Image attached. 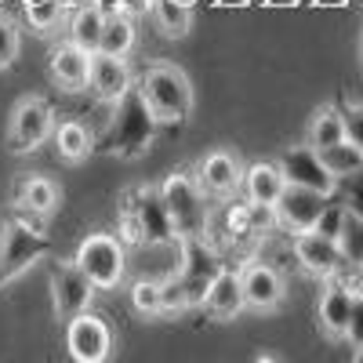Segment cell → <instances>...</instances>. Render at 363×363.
<instances>
[{
  "mask_svg": "<svg viewBox=\"0 0 363 363\" xmlns=\"http://www.w3.org/2000/svg\"><path fill=\"white\" fill-rule=\"evenodd\" d=\"M48 251H51V240L37 225H29L26 218H8L0 225V287L18 280Z\"/></svg>",
  "mask_w": 363,
  "mask_h": 363,
  "instance_id": "277c9868",
  "label": "cell"
},
{
  "mask_svg": "<svg viewBox=\"0 0 363 363\" xmlns=\"http://www.w3.org/2000/svg\"><path fill=\"white\" fill-rule=\"evenodd\" d=\"M102 26H106V11L87 0V4H77L73 18H69V40L84 51H99V40H102Z\"/></svg>",
  "mask_w": 363,
  "mask_h": 363,
  "instance_id": "7402d4cb",
  "label": "cell"
},
{
  "mask_svg": "<svg viewBox=\"0 0 363 363\" xmlns=\"http://www.w3.org/2000/svg\"><path fill=\"white\" fill-rule=\"evenodd\" d=\"M131 306L138 316H160L164 313V280H138L131 287Z\"/></svg>",
  "mask_w": 363,
  "mask_h": 363,
  "instance_id": "f546056e",
  "label": "cell"
},
{
  "mask_svg": "<svg viewBox=\"0 0 363 363\" xmlns=\"http://www.w3.org/2000/svg\"><path fill=\"white\" fill-rule=\"evenodd\" d=\"M294 262L306 269L309 277H320V280H327V277H335V272L349 269L345 258H342V251H338V244L330 236H320L316 229L294 233Z\"/></svg>",
  "mask_w": 363,
  "mask_h": 363,
  "instance_id": "4fadbf2b",
  "label": "cell"
},
{
  "mask_svg": "<svg viewBox=\"0 0 363 363\" xmlns=\"http://www.w3.org/2000/svg\"><path fill=\"white\" fill-rule=\"evenodd\" d=\"M342 120H345V138L356 142L363 149V106H349L342 109Z\"/></svg>",
  "mask_w": 363,
  "mask_h": 363,
  "instance_id": "d590c367",
  "label": "cell"
},
{
  "mask_svg": "<svg viewBox=\"0 0 363 363\" xmlns=\"http://www.w3.org/2000/svg\"><path fill=\"white\" fill-rule=\"evenodd\" d=\"M87 87L95 91L102 102H116L128 87H135V77L128 69V58H116V55H106V51H91Z\"/></svg>",
  "mask_w": 363,
  "mask_h": 363,
  "instance_id": "9a60e30c",
  "label": "cell"
},
{
  "mask_svg": "<svg viewBox=\"0 0 363 363\" xmlns=\"http://www.w3.org/2000/svg\"><path fill=\"white\" fill-rule=\"evenodd\" d=\"M356 272H359V291H363V265H359V269H356Z\"/></svg>",
  "mask_w": 363,
  "mask_h": 363,
  "instance_id": "f35d334b",
  "label": "cell"
},
{
  "mask_svg": "<svg viewBox=\"0 0 363 363\" xmlns=\"http://www.w3.org/2000/svg\"><path fill=\"white\" fill-rule=\"evenodd\" d=\"M352 294H356V291H349L345 284H330V287L323 291L316 316H320V327L327 330L330 338H345V323H349V309H352Z\"/></svg>",
  "mask_w": 363,
  "mask_h": 363,
  "instance_id": "ffe728a7",
  "label": "cell"
},
{
  "mask_svg": "<svg viewBox=\"0 0 363 363\" xmlns=\"http://www.w3.org/2000/svg\"><path fill=\"white\" fill-rule=\"evenodd\" d=\"M160 200L167 207V215L174 222V233L186 236H203L207 229V203L196 174H171L160 186Z\"/></svg>",
  "mask_w": 363,
  "mask_h": 363,
  "instance_id": "5b68a950",
  "label": "cell"
},
{
  "mask_svg": "<svg viewBox=\"0 0 363 363\" xmlns=\"http://www.w3.org/2000/svg\"><path fill=\"white\" fill-rule=\"evenodd\" d=\"M327 193L306 189V186H284V193L272 203V215H277V225L287 233H309L320 218V211L327 207Z\"/></svg>",
  "mask_w": 363,
  "mask_h": 363,
  "instance_id": "8fae6325",
  "label": "cell"
},
{
  "mask_svg": "<svg viewBox=\"0 0 363 363\" xmlns=\"http://www.w3.org/2000/svg\"><path fill=\"white\" fill-rule=\"evenodd\" d=\"M182 309H189L186 306V291H182L178 277L171 272V277H164V313H182Z\"/></svg>",
  "mask_w": 363,
  "mask_h": 363,
  "instance_id": "e575fe53",
  "label": "cell"
},
{
  "mask_svg": "<svg viewBox=\"0 0 363 363\" xmlns=\"http://www.w3.org/2000/svg\"><path fill=\"white\" fill-rule=\"evenodd\" d=\"M345 342L352 349L363 345V291L352 294V309H349V323H345Z\"/></svg>",
  "mask_w": 363,
  "mask_h": 363,
  "instance_id": "d6a6232c",
  "label": "cell"
},
{
  "mask_svg": "<svg viewBox=\"0 0 363 363\" xmlns=\"http://www.w3.org/2000/svg\"><path fill=\"white\" fill-rule=\"evenodd\" d=\"M160 120L153 116V109L145 106L142 91L128 87L124 95L113 102V116L99 138V149L109 157H138L149 149V142L157 138Z\"/></svg>",
  "mask_w": 363,
  "mask_h": 363,
  "instance_id": "6da1fadb",
  "label": "cell"
},
{
  "mask_svg": "<svg viewBox=\"0 0 363 363\" xmlns=\"http://www.w3.org/2000/svg\"><path fill=\"white\" fill-rule=\"evenodd\" d=\"M203 309L215 316V320H233V316H240V309H247L240 272H233V269H222L218 272L215 284H211L207 294H203Z\"/></svg>",
  "mask_w": 363,
  "mask_h": 363,
  "instance_id": "e0dca14e",
  "label": "cell"
},
{
  "mask_svg": "<svg viewBox=\"0 0 363 363\" xmlns=\"http://www.w3.org/2000/svg\"><path fill=\"white\" fill-rule=\"evenodd\" d=\"M15 200L22 211H29V215H48V211L58 207V186L51 178L37 174V178H22L18 189H15Z\"/></svg>",
  "mask_w": 363,
  "mask_h": 363,
  "instance_id": "603a6c76",
  "label": "cell"
},
{
  "mask_svg": "<svg viewBox=\"0 0 363 363\" xmlns=\"http://www.w3.org/2000/svg\"><path fill=\"white\" fill-rule=\"evenodd\" d=\"M95 284L87 280V272L77 262H58L51 269V298H55V313L58 320H69L77 313H84L95 298Z\"/></svg>",
  "mask_w": 363,
  "mask_h": 363,
  "instance_id": "30bf717a",
  "label": "cell"
},
{
  "mask_svg": "<svg viewBox=\"0 0 363 363\" xmlns=\"http://www.w3.org/2000/svg\"><path fill=\"white\" fill-rule=\"evenodd\" d=\"M149 15H153L157 29L164 37H186L189 26H193V4H186V0H153L149 4Z\"/></svg>",
  "mask_w": 363,
  "mask_h": 363,
  "instance_id": "cb8c5ba5",
  "label": "cell"
},
{
  "mask_svg": "<svg viewBox=\"0 0 363 363\" xmlns=\"http://www.w3.org/2000/svg\"><path fill=\"white\" fill-rule=\"evenodd\" d=\"M240 284H244V301L247 309H258V313H269V309H280L284 306V277L272 265L265 262H255L240 272Z\"/></svg>",
  "mask_w": 363,
  "mask_h": 363,
  "instance_id": "5bb4252c",
  "label": "cell"
},
{
  "mask_svg": "<svg viewBox=\"0 0 363 363\" xmlns=\"http://www.w3.org/2000/svg\"><path fill=\"white\" fill-rule=\"evenodd\" d=\"M95 4H99L106 15H116V11H120V0H95Z\"/></svg>",
  "mask_w": 363,
  "mask_h": 363,
  "instance_id": "74e56055",
  "label": "cell"
},
{
  "mask_svg": "<svg viewBox=\"0 0 363 363\" xmlns=\"http://www.w3.org/2000/svg\"><path fill=\"white\" fill-rule=\"evenodd\" d=\"M342 218H345V203H338L335 196H330V200H327V207L320 211V218H316V225H313V229H316L320 236H330V240H335V236H338V229H342Z\"/></svg>",
  "mask_w": 363,
  "mask_h": 363,
  "instance_id": "4dcf8cb0",
  "label": "cell"
},
{
  "mask_svg": "<svg viewBox=\"0 0 363 363\" xmlns=\"http://www.w3.org/2000/svg\"><path fill=\"white\" fill-rule=\"evenodd\" d=\"M338 193L349 200L345 207H352V211H359V215H363V171H356L349 178H338Z\"/></svg>",
  "mask_w": 363,
  "mask_h": 363,
  "instance_id": "836d02e7",
  "label": "cell"
},
{
  "mask_svg": "<svg viewBox=\"0 0 363 363\" xmlns=\"http://www.w3.org/2000/svg\"><path fill=\"white\" fill-rule=\"evenodd\" d=\"M87 280L95 284L99 291H113L120 280H124V240H116L109 233H91L84 244L77 247V258H73Z\"/></svg>",
  "mask_w": 363,
  "mask_h": 363,
  "instance_id": "8992f818",
  "label": "cell"
},
{
  "mask_svg": "<svg viewBox=\"0 0 363 363\" xmlns=\"http://www.w3.org/2000/svg\"><path fill=\"white\" fill-rule=\"evenodd\" d=\"M87 73H91V51L69 44H58L51 51V80L66 91H80L87 87Z\"/></svg>",
  "mask_w": 363,
  "mask_h": 363,
  "instance_id": "ac0fdd59",
  "label": "cell"
},
{
  "mask_svg": "<svg viewBox=\"0 0 363 363\" xmlns=\"http://www.w3.org/2000/svg\"><path fill=\"white\" fill-rule=\"evenodd\" d=\"M135 87L142 91L145 106L153 109L160 124H182L193 113V84L178 66H167V62L149 66Z\"/></svg>",
  "mask_w": 363,
  "mask_h": 363,
  "instance_id": "7a4b0ae2",
  "label": "cell"
},
{
  "mask_svg": "<svg viewBox=\"0 0 363 363\" xmlns=\"http://www.w3.org/2000/svg\"><path fill=\"white\" fill-rule=\"evenodd\" d=\"M55 131V109L48 99H22L11 113L8 128V149L11 153H33Z\"/></svg>",
  "mask_w": 363,
  "mask_h": 363,
  "instance_id": "ba28073f",
  "label": "cell"
},
{
  "mask_svg": "<svg viewBox=\"0 0 363 363\" xmlns=\"http://www.w3.org/2000/svg\"><path fill=\"white\" fill-rule=\"evenodd\" d=\"M345 138V120H342V109H316V116L309 120V131H306V145H313L316 153L327 145H335Z\"/></svg>",
  "mask_w": 363,
  "mask_h": 363,
  "instance_id": "484cf974",
  "label": "cell"
},
{
  "mask_svg": "<svg viewBox=\"0 0 363 363\" xmlns=\"http://www.w3.org/2000/svg\"><path fill=\"white\" fill-rule=\"evenodd\" d=\"M196 182L200 189L211 193V196H233L240 189V182H244V167H240V160L233 153H207L196 167Z\"/></svg>",
  "mask_w": 363,
  "mask_h": 363,
  "instance_id": "2e32d148",
  "label": "cell"
},
{
  "mask_svg": "<svg viewBox=\"0 0 363 363\" xmlns=\"http://www.w3.org/2000/svg\"><path fill=\"white\" fill-rule=\"evenodd\" d=\"M66 349L77 363H102L113 352V330L87 309L66 320Z\"/></svg>",
  "mask_w": 363,
  "mask_h": 363,
  "instance_id": "9c48e42d",
  "label": "cell"
},
{
  "mask_svg": "<svg viewBox=\"0 0 363 363\" xmlns=\"http://www.w3.org/2000/svg\"><path fill=\"white\" fill-rule=\"evenodd\" d=\"M335 244L345 258L349 269H359L363 265V215L352 207H345V218H342V229L335 236Z\"/></svg>",
  "mask_w": 363,
  "mask_h": 363,
  "instance_id": "4316f807",
  "label": "cell"
},
{
  "mask_svg": "<svg viewBox=\"0 0 363 363\" xmlns=\"http://www.w3.org/2000/svg\"><path fill=\"white\" fill-rule=\"evenodd\" d=\"M186 4H196V0H186Z\"/></svg>",
  "mask_w": 363,
  "mask_h": 363,
  "instance_id": "ab89813d",
  "label": "cell"
},
{
  "mask_svg": "<svg viewBox=\"0 0 363 363\" xmlns=\"http://www.w3.org/2000/svg\"><path fill=\"white\" fill-rule=\"evenodd\" d=\"M149 4H153V0H120V11H128L131 18H138V15L149 11Z\"/></svg>",
  "mask_w": 363,
  "mask_h": 363,
  "instance_id": "8d00e7d4",
  "label": "cell"
},
{
  "mask_svg": "<svg viewBox=\"0 0 363 363\" xmlns=\"http://www.w3.org/2000/svg\"><path fill=\"white\" fill-rule=\"evenodd\" d=\"M320 160L327 164V171L335 174V178H349V174L363 171V149H359L356 142L342 138V142H335V145L320 149Z\"/></svg>",
  "mask_w": 363,
  "mask_h": 363,
  "instance_id": "83f0119b",
  "label": "cell"
},
{
  "mask_svg": "<svg viewBox=\"0 0 363 363\" xmlns=\"http://www.w3.org/2000/svg\"><path fill=\"white\" fill-rule=\"evenodd\" d=\"M222 258L203 244V236H186L182 240V265H178V284L186 291V306L189 309H203V294L215 284V277L222 272Z\"/></svg>",
  "mask_w": 363,
  "mask_h": 363,
  "instance_id": "52a82bcc",
  "label": "cell"
},
{
  "mask_svg": "<svg viewBox=\"0 0 363 363\" xmlns=\"http://www.w3.org/2000/svg\"><path fill=\"white\" fill-rule=\"evenodd\" d=\"M18 58V29L11 18L0 15V69H8Z\"/></svg>",
  "mask_w": 363,
  "mask_h": 363,
  "instance_id": "1f68e13d",
  "label": "cell"
},
{
  "mask_svg": "<svg viewBox=\"0 0 363 363\" xmlns=\"http://www.w3.org/2000/svg\"><path fill=\"white\" fill-rule=\"evenodd\" d=\"M135 48V18L128 11H116V15H106V26H102V40H99V51L106 55H116V58H128Z\"/></svg>",
  "mask_w": 363,
  "mask_h": 363,
  "instance_id": "d4e9b609",
  "label": "cell"
},
{
  "mask_svg": "<svg viewBox=\"0 0 363 363\" xmlns=\"http://www.w3.org/2000/svg\"><path fill=\"white\" fill-rule=\"evenodd\" d=\"M124 240L135 247H171L178 233L160 200V189H135L124 207Z\"/></svg>",
  "mask_w": 363,
  "mask_h": 363,
  "instance_id": "3957f363",
  "label": "cell"
},
{
  "mask_svg": "<svg viewBox=\"0 0 363 363\" xmlns=\"http://www.w3.org/2000/svg\"><path fill=\"white\" fill-rule=\"evenodd\" d=\"M55 145H58V157L69 160V164H80L95 153V135H91L80 120H62V124H55L51 131Z\"/></svg>",
  "mask_w": 363,
  "mask_h": 363,
  "instance_id": "44dd1931",
  "label": "cell"
},
{
  "mask_svg": "<svg viewBox=\"0 0 363 363\" xmlns=\"http://www.w3.org/2000/svg\"><path fill=\"white\" fill-rule=\"evenodd\" d=\"M287 178L280 171V164H269V160H258L251 167H244V182H240V189H244V196L251 203H277V196L284 193Z\"/></svg>",
  "mask_w": 363,
  "mask_h": 363,
  "instance_id": "d6986e66",
  "label": "cell"
},
{
  "mask_svg": "<svg viewBox=\"0 0 363 363\" xmlns=\"http://www.w3.org/2000/svg\"><path fill=\"white\" fill-rule=\"evenodd\" d=\"M26 4V18L33 29H40V33H48L51 26H58L66 18V8L69 0H22Z\"/></svg>",
  "mask_w": 363,
  "mask_h": 363,
  "instance_id": "f1b7e54d",
  "label": "cell"
},
{
  "mask_svg": "<svg viewBox=\"0 0 363 363\" xmlns=\"http://www.w3.org/2000/svg\"><path fill=\"white\" fill-rule=\"evenodd\" d=\"M277 164H280V171L287 178V186H306V189H316V193H327V196L338 193V178L327 171V164L320 160V153L313 145L287 149Z\"/></svg>",
  "mask_w": 363,
  "mask_h": 363,
  "instance_id": "7c38bea8",
  "label": "cell"
}]
</instances>
